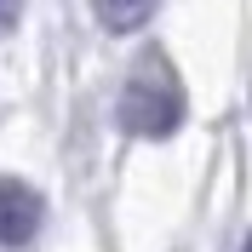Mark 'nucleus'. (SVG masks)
<instances>
[{
    "label": "nucleus",
    "instance_id": "4",
    "mask_svg": "<svg viewBox=\"0 0 252 252\" xmlns=\"http://www.w3.org/2000/svg\"><path fill=\"white\" fill-rule=\"evenodd\" d=\"M17 12H23V0H0V34L17 23Z\"/></svg>",
    "mask_w": 252,
    "mask_h": 252
},
{
    "label": "nucleus",
    "instance_id": "5",
    "mask_svg": "<svg viewBox=\"0 0 252 252\" xmlns=\"http://www.w3.org/2000/svg\"><path fill=\"white\" fill-rule=\"evenodd\" d=\"M241 252H252V235H247V247H241Z\"/></svg>",
    "mask_w": 252,
    "mask_h": 252
},
{
    "label": "nucleus",
    "instance_id": "2",
    "mask_svg": "<svg viewBox=\"0 0 252 252\" xmlns=\"http://www.w3.org/2000/svg\"><path fill=\"white\" fill-rule=\"evenodd\" d=\"M40 218H46L40 195H34L23 178H0V247H23V241H34Z\"/></svg>",
    "mask_w": 252,
    "mask_h": 252
},
{
    "label": "nucleus",
    "instance_id": "3",
    "mask_svg": "<svg viewBox=\"0 0 252 252\" xmlns=\"http://www.w3.org/2000/svg\"><path fill=\"white\" fill-rule=\"evenodd\" d=\"M92 12H97V23L109 34H132L160 12V0H92Z\"/></svg>",
    "mask_w": 252,
    "mask_h": 252
},
{
    "label": "nucleus",
    "instance_id": "1",
    "mask_svg": "<svg viewBox=\"0 0 252 252\" xmlns=\"http://www.w3.org/2000/svg\"><path fill=\"white\" fill-rule=\"evenodd\" d=\"M115 115H121V132H132V138H172L178 121H184V86L160 58H149L121 86Z\"/></svg>",
    "mask_w": 252,
    "mask_h": 252
}]
</instances>
